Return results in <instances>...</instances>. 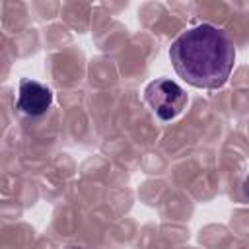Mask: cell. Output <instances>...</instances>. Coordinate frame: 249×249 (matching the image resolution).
Masks as SVG:
<instances>
[{
	"instance_id": "7a4b0ae2",
	"label": "cell",
	"mask_w": 249,
	"mask_h": 249,
	"mask_svg": "<svg viewBox=\"0 0 249 249\" xmlns=\"http://www.w3.org/2000/svg\"><path fill=\"white\" fill-rule=\"evenodd\" d=\"M144 99L150 109L161 121H171L179 117L189 101L187 91L173 80L156 78L144 88Z\"/></svg>"
},
{
	"instance_id": "3957f363",
	"label": "cell",
	"mask_w": 249,
	"mask_h": 249,
	"mask_svg": "<svg viewBox=\"0 0 249 249\" xmlns=\"http://www.w3.org/2000/svg\"><path fill=\"white\" fill-rule=\"evenodd\" d=\"M51 103H53V91L45 84L35 82L31 78L19 80L16 109H19L29 117H39L49 111Z\"/></svg>"
},
{
	"instance_id": "277c9868",
	"label": "cell",
	"mask_w": 249,
	"mask_h": 249,
	"mask_svg": "<svg viewBox=\"0 0 249 249\" xmlns=\"http://www.w3.org/2000/svg\"><path fill=\"white\" fill-rule=\"evenodd\" d=\"M243 195H245V198L249 200V177L243 181Z\"/></svg>"
},
{
	"instance_id": "6da1fadb",
	"label": "cell",
	"mask_w": 249,
	"mask_h": 249,
	"mask_svg": "<svg viewBox=\"0 0 249 249\" xmlns=\"http://www.w3.org/2000/svg\"><path fill=\"white\" fill-rule=\"evenodd\" d=\"M169 58L179 78L198 89L222 88L235 62V49L230 37L210 25L200 23L181 33L169 47Z\"/></svg>"
}]
</instances>
